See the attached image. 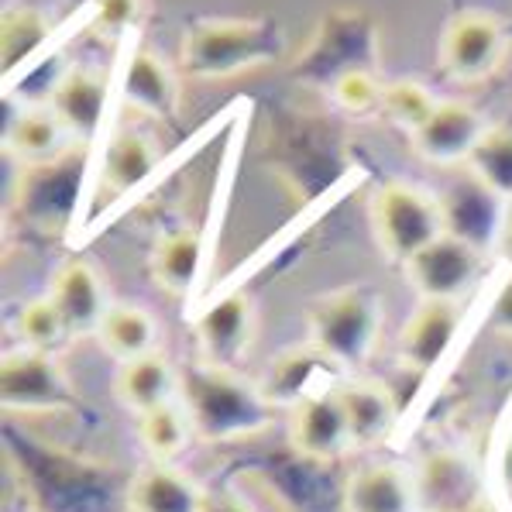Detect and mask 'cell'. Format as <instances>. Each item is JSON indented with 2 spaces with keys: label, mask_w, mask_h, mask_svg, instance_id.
<instances>
[{
  "label": "cell",
  "mask_w": 512,
  "mask_h": 512,
  "mask_svg": "<svg viewBox=\"0 0 512 512\" xmlns=\"http://www.w3.org/2000/svg\"><path fill=\"white\" fill-rule=\"evenodd\" d=\"M179 403L189 413L196 437L203 440H238L262 433L272 423V399L262 385H251L238 368L196 365L183 368Z\"/></svg>",
  "instance_id": "6da1fadb"
},
{
  "label": "cell",
  "mask_w": 512,
  "mask_h": 512,
  "mask_svg": "<svg viewBox=\"0 0 512 512\" xmlns=\"http://www.w3.org/2000/svg\"><path fill=\"white\" fill-rule=\"evenodd\" d=\"M382 296L368 286H341L317 296L306 310L310 348L320 351L341 375H358L375 358L382 337Z\"/></svg>",
  "instance_id": "7a4b0ae2"
},
{
  "label": "cell",
  "mask_w": 512,
  "mask_h": 512,
  "mask_svg": "<svg viewBox=\"0 0 512 512\" xmlns=\"http://www.w3.org/2000/svg\"><path fill=\"white\" fill-rule=\"evenodd\" d=\"M282 52V35L269 21L210 18L186 31L179 66L193 80H224L241 69L272 62Z\"/></svg>",
  "instance_id": "3957f363"
},
{
  "label": "cell",
  "mask_w": 512,
  "mask_h": 512,
  "mask_svg": "<svg viewBox=\"0 0 512 512\" xmlns=\"http://www.w3.org/2000/svg\"><path fill=\"white\" fill-rule=\"evenodd\" d=\"M368 217H372V234L378 248L399 265H406L409 258L420 255L440 234H447L440 196H433L413 183L378 186L372 196V207H368Z\"/></svg>",
  "instance_id": "277c9868"
},
{
  "label": "cell",
  "mask_w": 512,
  "mask_h": 512,
  "mask_svg": "<svg viewBox=\"0 0 512 512\" xmlns=\"http://www.w3.org/2000/svg\"><path fill=\"white\" fill-rule=\"evenodd\" d=\"M437 55L454 83L488 80L506 55V28L488 11H461L444 25Z\"/></svg>",
  "instance_id": "5b68a950"
},
{
  "label": "cell",
  "mask_w": 512,
  "mask_h": 512,
  "mask_svg": "<svg viewBox=\"0 0 512 512\" xmlns=\"http://www.w3.org/2000/svg\"><path fill=\"white\" fill-rule=\"evenodd\" d=\"M258 330L255 303L244 289H231L214 303H207L193 320V337L200 361L214 368H238L251 351Z\"/></svg>",
  "instance_id": "8992f818"
},
{
  "label": "cell",
  "mask_w": 512,
  "mask_h": 512,
  "mask_svg": "<svg viewBox=\"0 0 512 512\" xmlns=\"http://www.w3.org/2000/svg\"><path fill=\"white\" fill-rule=\"evenodd\" d=\"M0 399L7 413H52L73 406V385L66 382L52 354L18 348L4 354Z\"/></svg>",
  "instance_id": "52a82bcc"
},
{
  "label": "cell",
  "mask_w": 512,
  "mask_h": 512,
  "mask_svg": "<svg viewBox=\"0 0 512 512\" xmlns=\"http://www.w3.org/2000/svg\"><path fill=\"white\" fill-rule=\"evenodd\" d=\"M403 272L409 286L420 293V299H451V303H461L478 282L482 251L475 244L454 238V234H440L420 255L409 258Z\"/></svg>",
  "instance_id": "ba28073f"
},
{
  "label": "cell",
  "mask_w": 512,
  "mask_h": 512,
  "mask_svg": "<svg viewBox=\"0 0 512 512\" xmlns=\"http://www.w3.org/2000/svg\"><path fill=\"white\" fill-rule=\"evenodd\" d=\"M461 324H464L461 303H451V299H420L416 310L409 313L403 330H399V341H396L399 365H406L416 375L433 372L444 361V354L451 351V344L458 341Z\"/></svg>",
  "instance_id": "9c48e42d"
},
{
  "label": "cell",
  "mask_w": 512,
  "mask_h": 512,
  "mask_svg": "<svg viewBox=\"0 0 512 512\" xmlns=\"http://www.w3.org/2000/svg\"><path fill=\"white\" fill-rule=\"evenodd\" d=\"M49 296L59 306L62 320H66L69 337L100 334L104 317L110 313V306H114L107 296L104 275L97 272L93 262H86V258H69V262H62L55 269Z\"/></svg>",
  "instance_id": "30bf717a"
},
{
  "label": "cell",
  "mask_w": 512,
  "mask_h": 512,
  "mask_svg": "<svg viewBox=\"0 0 512 512\" xmlns=\"http://www.w3.org/2000/svg\"><path fill=\"white\" fill-rule=\"evenodd\" d=\"M289 444L306 461H337L351 451V433L344 409L337 403V385L306 396L289 409Z\"/></svg>",
  "instance_id": "8fae6325"
},
{
  "label": "cell",
  "mask_w": 512,
  "mask_h": 512,
  "mask_svg": "<svg viewBox=\"0 0 512 512\" xmlns=\"http://www.w3.org/2000/svg\"><path fill=\"white\" fill-rule=\"evenodd\" d=\"M488 124L482 121L471 104L464 100H440L437 110L430 114V121L423 124L413 138V148L423 162L430 165H468L471 152L478 148Z\"/></svg>",
  "instance_id": "7c38bea8"
},
{
  "label": "cell",
  "mask_w": 512,
  "mask_h": 512,
  "mask_svg": "<svg viewBox=\"0 0 512 512\" xmlns=\"http://www.w3.org/2000/svg\"><path fill=\"white\" fill-rule=\"evenodd\" d=\"M55 117L69 128L73 141H93L104 124L107 104H110V83L100 69L93 66H76L62 69L59 80L52 83L49 100H45Z\"/></svg>",
  "instance_id": "4fadbf2b"
},
{
  "label": "cell",
  "mask_w": 512,
  "mask_h": 512,
  "mask_svg": "<svg viewBox=\"0 0 512 512\" xmlns=\"http://www.w3.org/2000/svg\"><path fill=\"white\" fill-rule=\"evenodd\" d=\"M121 100L124 107L138 110L148 117H172L179 107V80L172 73V66L162 59L159 52H152L148 45H138L131 52V59L124 62L121 73Z\"/></svg>",
  "instance_id": "5bb4252c"
},
{
  "label": "cell",
  "mask_w": 512,
  "mask_h": 512,
  "mask_svg": "<svg viewBox=\"0 0 512 512\" xmlns=\"http://www.w3.org/2000/svg\"><path fill=\"white\" fill-rule=\"evenodd\" d=\"M207 492L172 461H152L124 488L128 512H203Z\"/></svg>",
  "instance_id": "9a60e30c"
},
{
  "label": "cell",
  "mask_w": 512,
  "mask_h": 512,
  "mask_svg": "<svg viewBox=\"0 0 512 512\" xmlns=\"http://www.w3.org/2000/svg\"><path fill=\"white\" fill-rule=\"evenodd\" d=\"M440 207H444V220H447V234L454 238L475 244L478 251L495 248V238H499L502 227V214H506V203L495 193L478 183L468 172V179L458 183L447 196H440Z\"/></svg>",
  "instance_id": "2e32d148"
},
{
  "label": "cell",
  "mask_w": 512,
  "mask_h": 512,
  "mask_svg": "<svg viewBox=\"0 0 512 512\" xmlns=\"http://www.w3.org/2000/svg\"><path fill=\"white\" fill-rule=\"evenodd\" d=\"M337 403H341L344 420H348L351 447H378L396 430L399 406L385 385L365 382V378H341L337 382Z\"/></svg>",
  "instance_id": "e0dca14e"
},
{
  "label": "cell",
  "mask_w": 512,
  "mask_h": 512,
  "mask_svg": "<svg viewBox=\"0 0 512 512\" xmlns=\"http://www.w3.org/2000/svg\"><path fill=\"white\" fill-rule=\"evenodd\" d=\"M179 389H183V372H179L162 351H152L135 361H124L114 375L117 403L135 416L152 413V409H159L165 403H176Z\"/></svg>",
  "instance_id": "ac0fdd59"
},
{
  "label": "cell",
  "mask_w": 512,
  "mask_h": 512,
  "mask_svg": "<svg viewBox=\"0 0 512 512\" xmlns=\"http://www.w3.org/2000/svg\"><path fill=\"white\" fill-rule=\"evenodd\" d=\"M413 475L399 464H365L344 482V512H416Z\"/></svg>",
  "instance_id": "d6986e66"
},
{
  "label": "cell",
  "mask_w": 512,
  "mask_h": 512,
  "mask_svg": "<svg viewBox=\"0 0 512 512\" xmlns=\"http://www.w3.org/2000/svg\"><path fill=\"white\" fill-rule=\"evenodd\" d=\"M7 152L25 165H52L66 155V148L73 145L66 124L55 117L49 104H31L21 107L18 114L7 121L4 131Z\"/></svg>",
  "instance_id": "ffe728a7"
},
{
  "label": "cell",
  "mask_w": 512,
  "mask_h": 512,
  "mask_svg": "<svg viewBox=\"0 0 512 512\" xmlns=\"http://www.w3.org/2000/svg\"><path fill=\"white\" fill-rule=\"evenodd\" d=\"M159 145L138 128L114 131L104 148V162H100V186L114 196L135 193L145 186L159 169Z\"/></svg>",
  "instance_id": "44dd1931"
},
{
  "label": "cell",
  "mask_w": 512,
  "mask_h": 512,
  "mask_svg": "<svg viewBox=\"0 0 512 512\" xmlns=\"http://www.w3.org/2000/svg\"><path fill=\"white\" fill-rule=\"evenodd\" d=\"M203 258H207V238L196 227H176L155 241L148 269L169 296H186L200 282Z\"/></svg>",
  "instance_id": "7402d4cb"
},
{
  "label": "cell",
  "mask_w": 512,
  "mask_h": 512,
  "mask_svg": "<svg viewBox=\"0 0 512 512\" xmlns=\"http://www.w3.org/2000/svg\"><path fill=\"white\" fill-rule=\"evenodd\" d=\"M97 337L121 365L124 361H135V358H145V354L159 351V324H155V317L145 310V306H135V303L110 306V313L104 317V327H100Z\"/></svg>",
  "instance_id": "603a6c76"
},
{
  "label": "cell",
  "mask_w": 512,
  "mask_h": 512,
  "mask_svg": "<svg viewBox=\"0 0 512 512\" xmlns=\"http://www.w3.org/2000/svg\"><path fill=\"white\" fill-rule=\"evenodd\" d=\"M320 368H324V372H337L324 354L313 351L310 344H306V348H289L269 368V375H265V382H262L265 396L272 399V406H289V409H293L296 403H303L306 396L327 392V389H313V375H317Z\"/></svg>",
  "instance_id": "cb8c5ba5"
},
{
  "label": "cell",
  "mask_w": 512,
  "mask_h": 512,
  "mask_svg": "<svg viewBox=\"0 0 512 512\" xmlns=\"http://www.w3.org/2000/svg\"><path fill=\"white\" fill-rule=\"evenodd\" d=\"M468 172L502 203L512 200V124H488L468 159Z\"/></svg>",
  "instance_id": "d4e9b609"
},
{
  "label": "cell",
  "mask_w": 512,
  "mask_h": 512,
  "mask_svg": "<svg viewBox=\"0 0 512 512\" xmlns=\"http://www.w3.org/2000/svg\"><path fill=\"white\" fill-rule=\"evenodd\" d=\"M138 437L141 447L152 454V461H172L193 444L196 430L189 423V413L183 409V403H165L152 413L138 416Z\"/></svg>",
  "instance_id": "484cf974"
},
{
  "label": "cell",
  "mask_w": 512,
  "mask_h": 512,
  "mask_svg": "<svg viewBox=\"0 0 512 512\" xmlns=\"http://www.w3.org/2000/svg\"><path fill=\"white\" fill-rule=\"evenodd\" d=\"M52 35V21L35 7H11L4 14V73L7 80L14 76V69L25 66L42 52V45Z\"/></svg>",
  "instance_id": "4316f807"
},
{
  "label": "cell",
  "mask_w": 512,
  "mask_h": 512,
  "mask_svg": "<svg viewBox=\"0 0 512 512\" xmlns=\"http://www.w3.org/2000/svg\"><path fill=\"white\" fill-rule=\"evenodd\" d=\"M14 330H18L21 348L45 351V354H52V348H59V344L69 337L66 320H62L59 306L52 303V296H49V293H45V296H35L31 303L21 306L18 324H14Z\"/></svg>",
  "instance_id": "83f0119b"
},
{
  "label": "cell",
  "mask_w": 512,
  "mask_h": 512,
  "mask_svg": "<svg viewBox=\"0 0 512 512\" xmlns=\"http://www.w3.org/2000/svg\"><path fill=\"white\" fill-rule=\"evenodd\" d=\"M437 104L440 100L416 80L385 83V93H382V114L389 117L396 128H403L406 135H416V131L430 121V114L437 110Z\"/></svg>",
  "instance_id": "f1b7e54d"
},
{
  "label": "cell",
  "mask_w": 512,
  "mask_h": 512,
  "mask_svg": "<svg viewBox=\"0 0 512 512\" xmlns=\"http://www.w3.org/2000/svg\"><path fill=\"white\" fill-rule=\"evenodd\" d=\"M337 107L348 110V114H372V110H382V93L385 83H378L368 69H348L341 73L330 86Z\"/></svg>",
  "instance_id": "f546056e"
},
{
  "label": "cell",
  "mask_w": 512,
  "mask_h": 512,
  "mask_svg": "<svg viewBox=\"0 0 512 512\" xmlns=\"http://www.w3.org/2000/svg\"><path fill=\"white\" fill-rule=\"evenodd\" d=\"M90 11H93V31L100 38L104 35L114 38L138 25L141 0H90Z\"/></svg>",
  "instance_id": "4dcf8cb0"
},
{
  "label": "cell",
  "mask_w": 512,
  "mask_h": 512,
  "mask_svg": "<svg viewBox=\"0 0 512 512\" xmlns=\"http://www.w3.org/2000/svg\"><path fill=\"white\" fill-rule=\"evenodd\" d=\"M488 324L499 334H512V269L506 275V282L499 286V293L492 299V310H488Z\"/></svg>",
  "instance_id": "1f68e13d"
},
{
  "label": "cell",
  "mask_w": 512,
  "mask_h": 512,
  "mask_svg": "<svg viewBox=\"0 0 512 512\" xmlns=\"http://www.w3.org/2000/svg\"><path fill=\"white\" fill-rule=\"evenodd\" d=\"M203 512H255V509H251L248 502L241 499V495H227V492L210 495V492H207V502H203Z\"/></svg>",
  "instance_id": "d6a6232c"
},
{
  "label": "cell",
  "mask_w": 512,
  "mask_h": 512,
  "mask_svg": "<svg viewBox=\"0 0 512 512\" xmlns=\"http://www.w3.org/2000/svg\"><path fill=\"white\" fill-rule=\"evenodd\" d=\"M495 251H499V258L512 269V200L506 203V214H502V227H499V238H495Z\"/></svg>",
  "instance_id": "836d02e7"
}]
</instances>
